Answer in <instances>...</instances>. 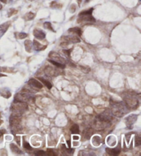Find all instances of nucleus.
<instances>
[{
  "instance_id": "473e14b6",
  "label": "nucleus",
  "mask_w": 141,
  "mask_h": 156,
  "mask_svg": "<svg viewBox=\"0 0 141 156\" xmlns=\"http://www.w3.org/2000/svg\"><path fill=\"white\" fill-rule=\"evenodd\" d=\"M23 147L27 150H32V147L30 145V144L27 142H23Z\"/></svg>"
},
{
  "instance_id": "cd10ccee",
  "label": "nucleus",
  "mask_w": 141,
  "mask_h": 156,
  "mask_svg": "<svg viewBox=\"0 0 141 156\" xmlns=\"http://www.w3.org/2000/svg\"><path fill=\"white\" fill-rule=\"evenodd\" d=\"M44 27L45 28L48 29V30H51V31L54 32V29H53L52 26V24H51L50 22H48V21L45 22V23H44Z\"/></svg>"
},
{
  "instance_id": "ddd939ff",
  "label": "nucleus",
  "mask_w": 141,
  "mask_h": 156,
  "mask_svg": "<svg viewBox=\"0 0 141 156\" xmlns=\"http://www.w3.org/2000/svg\"><path fill=\"white\" fill-rule=\"evenodd\" d=\"M45 72H46V74L49 75L50 76H57L58 74H59V72L55 68H51V67H47L46 69L45 70Z\"/></svg>"
},
{
  "instance_id": "58836bf2",
  "label": "nucleus",
  "mask_w": 141,
  "mask_h": 156,
  "mask_svg": "<svg viewBox=\"0 0 141 156\" xmlns=\"http://www.w3.org/2000/svg\"><path fill=\"white\" fill-rule=\"evenodd\" d=\"M0 1H1L3 3H6V0H0Z\"/></svg>"
},
{
  "instance_id": "c85d7f7f",
  "label": "nucleus",
  "mask_w": 141,
  "mask_h": 156,
  "mask_svg": "<svg viewBox=\"0 0 141 156\" xmlns=\"http://www.w3.org/2000/svg\"><path fill=\"white\" fill-rule=\"evenodd\" d=\"M46 154L49 156H56L57 155V153H56V152H55L53 149H47V153H46Z\"/></svg>"
},
{
  "instance_id": "72a5a7b5",
  "label": "nucleus",
  "mask_w": 141,
  "mask_h": 156,
  "mask_svg": "<svg viewBox=\"0 0 141 156\" xmlns=\"http://www.w3.org/2000/svg\"><path fill=\"white\" fill-rule=\"evenodd\" d=\"M71 50H63V52L65 54V55L69 56H70V52H71Z\"/></svg>"
},
{
  "instance_id": "f704fd0d",
  "label": "nucleus",
  "mask_w": 141,
  "mask_h": 156,
  "mask_svg": "<svg viewBox=\"0 0 141 156\" xmlns=\"http://www.w3.org/2000/svg\"><path fill=\"white\" fill-rule=\"evenodd\" d=\"M5 133H6V129H2L0 130V138H1Z\"/></svg>"
},
{
  "instance_id": "ea45409f",
  "label": "nucleus",
  "mask_w": 141,
  "mask_h": 156,
  "mask_svg": "<svg viewBox=\"0 0 141 156\" xmlns=\"http://www.w3.org/2000/svg\"><path fill=\"white\" fill-rule=\"evenodd\" d=\"M89 1H90V0H85V3H87V2H89Z\"/></svg>"
},
{
  "instance_id": "7ed1b4c3",
  "label": "nucleus",
  "mask_w": 141,
  "mask_h": 156,
  "mask_svg": "<svg viewBox=\"0 0 141 156\" xmlns=\"http://www.w3.org/2000/svg\"><path fill=\"white\" fill-rule=\"evenodd\" d=\"M28 109L27 103L21 101L14 100L13 103L10 107V111L13 116H21Z\"/></svg>"
},
{
  "instance_id": "f03ea898",
  "label": "nucleus",
  "mask_w": 141,
  "mask_h": 156,
  "mask_svg": "<svg viewBox=\"0 0 141 156\" xmlns=\"http://www.w3.org/2000/svg\"><path fill=\"white\" fill-rule=\"evenodd\" d=\"M110 111L113 116L116 117H123L125 114H126L129 111L128 107L124 102H111V109Z\"/></svg>"
},
{
  "instance_id": "6ab92c4d",
  "label": "nucleus",
  "mask_w": 141,
  "mask_h": 156,
  "mask_svg": "<svg viewBox=\"0 0 141 156\" xmlns=\"http://www.w3.org/2000/svg\"><path fill=\"white\" fill-rule=\"evenodd\" d=\"M10 149H11L12 152L14 153H16V154H21L22 152L20 150V149L16 145H15V144L12 143L10 145Z\"/></svg>"
},
{
  "instance_id": "20e7f679",
  "label": "nucleus",
  "mask_w": 141,
  "mask_h": 156,
  "mask_svg": "<svg viewBox=\"0 0 141 156\" xmlns=\"http://www.w3.org/2000/svg\"><path fill=\"white\" fill-rule=\"evenodd\" d=\"M15 100L21 101V102H26V103H28V102L34 103V97L33 94L31 93V92L29 90H23L16 94L15 97Z\"/></svg>"
},
{
  "instance_id": "4be33fe9",
  "label": "nucleus",
  "mask_w": 141,
  "mask_h": 156,
  "mask_svg": "<svg viewBox=\"0 0 141 156\" xmlns=\"http://www.w3.org/2000/svg\"><path fill=\"white\" fill-rule=\"evenodd\" d=\"M24 45H25L26 50L27 52H30L31 50H32V42H31V41L26 40L25 42H24Z\"/></svg>"
},
{
  "instance_id": "2f4dec72",
  "label": "nucleus",
  "mask_w": 141,
  "mask_h": 156,
  "mask_svg": "<svg viewBox=\"0 0 141 156\" xmlns=\"http://www.w3.org/2000/svg\"><path fill=\"white\" fill-rule=\"evenodd\" d=\"M28 36V35L25 32H20V33H18V38L20 39H25Z\"/></svg>"
},
{
  "instance_id": "a878e982",
  "label": "nucleus",
  "mask_w": 141,
  "mask_h": 156,
  "mask_svg": "<svg viewBox=\"0 0 141 156\" xmlns=\"http://www.w3.org/2000/svg\"><path fill=\"white\" fill-rule=\"evenodd\" d=\"M34 17H35V15H34L33 13H31V12H30V13H28L24 15L23 18L26 21H30V20L33 19Z\"/></svg>"
},
{
  "instance_id": "0eeeda50",
  "label": "nucleus",
  "mask_w": 141,
  "mask_h": 156,
  "mask_svg": "<svg viewBox=\"0 0 141 156\" xmlns=\"http://www.w3.org/2000/svg\"><path fill=\"white\" fill-rule=\"evenodd\" d=\"M94 8H90L88 11H84L79 14V18L77 19L78 23L81 22H95V19L92 17V12Z\"/></svg>"
},
{
  "instance_id": "423d86ee",
  "label": "nucleus",
  "mask_w": 141,
  "mask_h": 156,
  "mask_svg": "<svg viewBox=\"0 0 141 156\" xmlns=\"http://www.w3.org/2000/svg\"><path fill=\"white\" fill-rule=\"evenodd\" d=\"M10 127L13 133H17L21 130V121L20 116H13L10 118Z\"/></svg>"
},
{
  "instance_id": "f257e3e1",
  "label": "nucleus",
  "mask_w": 141,
  "mask_h": 156,
  "mask_svg": "<svg viewBox=\"0 0 141 156\" xmlns=\"http://www.w3.org/2000/svg\"><path fill=\"white\" fill-rule=\"evenodd\" d=\"M113 119V115L109 109L104 111L101 114L98 115L94 120V125L97 130H103L111 124Z\"/></svg>"
},
{
  "instance_id": "9d476101",
  "label": "nucleus",
  "mask_w": 141,
  "mask_h": 156,
  "mask_svg": "<svg viewBox=\"0 0 141 156\" xmlns=\"http://www.w3.org/2000/svg\"><path fill=\"white\" fill-rule=\"evenodd\" d=\"M49 57L51 58L52 60L56 61V62H58L60 63H63V64H65V60L63 59V58L62 57L60 54H58V53H56V52H50Z\"/></svg>"
},
{
  "instance_id": "393cba45",
  "label": "nucleus",
  "mask_w": 141,
  "mask_h": 156,
  "mask_svg": "<svg viewBox=\"0 0 141 156\" xmlns=\"http://www.w3.org/2000/svg\"><path fill=\"white\" fill-rule=\"evenodd\" d=\"M70 131L72 134H79L80 133V129L78 125H74L70 129Z\"/></svg>"
},
{
  "instance_id": "aec40b11",
  "label": "nucleus",
  "mask_w": 141,
  "mask_h": 156,
  "mask_svg": "<svg viewBox=\"0 0 141 156\" xmlns=\"http://www.w3.org/2000/svg\"><path fill=\"white\" fill-rule=\"evenodd\" d=\"M61 151L63 153L68 154V155H72V154H73L74 153L73 149H71L70 147H69L68 149H67L64 145H61Z\"/></svg>"
},
{
  "instance_id": "c9c22d12",
  "label": "nucleus",
  "mask_w": 141,
  "mask_h": 156,
  "mask_svg": "<svg viewBox=\"0 0 141 156\" xmlns=\"http://www.w3.org/2000/svg\"><path fill=\"white\" fill-rule=\"evenodd\" d=\"M15 140H16L17 144H18L19 145H20V136H18V135L15 136Z\"/></svg>"
},
{
  "instance_id": "e433bc0d",
  "label": "nucleus",
  "mask_w": 141,
  "mask_h": 156,
  "mask_svg": "<svg viewBox=\"0 0 141 156\" xmlns=\"http://www.w3.org/2000/svg\"><path fill=\"white\" fill-rule=\"evenodd\" d=\"M81 1L82 0H77V2H78L79 5H81Z\"/></svg>"
},
{
  "instance_id": "4c0bfd02",
  "label": "nucleus",
  "mask_w": 141,
  "mask_h": 156,
  "mask_svg": "<svg viewBox=\"0 0 141 156\" xmlns=\"http://www.w3.org/2000/svg\"><path fill=\"white\" fill-rule=\"evenodd\" d=\"M73 138H74V140H79V138L78 136H74Z\"/></svg>"
},
{
  "instance_id": "4468645a",
  "label": "nucleus",
  "mask_w": 141,
  "mask_h": 156,
  "mask_svg": "<svg viewBox=\"0 0 141 156\" xmlns=\"http://www.w3.org/2000/svg\"><path fill=\"white\" fill-rule=\"evenodd\" d=\"M94 129L92 127L87 128L85 131H83V136L86 140H89V139L91 138L92 135L94 134Z\"/></svg>"
},
{
  "instance_id": "9b49d317",
  "label": "nucleus",
  "mask_w": 141,
  "mask_h": 156,
  "mask_svg": "<svg viewBox=\"0 0 141 156\" xmlns=\"http://www.w3.org/2000/svg\"><path fill=\"white\" fill-rule=\"evenodd\" d=\"M33 35L36 39L39 40H43L46 37V34L43 30L40 29H34L33 31Z\"/></svg>"
},
{
  "instance_id": "7c9ffc66",
  "label": "nucleus",
  "mask_w": 141,
  "mask_h": 156,
  "mask_svg": "<svg viewBox=\"0 0 141 156\" xmlns=\"http://www.w3.org/2000/svg\"><path fill=\"white\" fill-rule=\"evenodd\" d=\"M46 153L44 151H37L34 152V155H38V156H44V155H46Z\"/></svg>"
},
{
  "instance_id": "5701e85b",
  "label": "nucleus",
  "mask_w": 141,
  "mask_h": 156,
  "mask_svg": "<svg viewBox=\"0 0 141 156\" xmlns=\"http://www.w3.org/2000/svg\"><path fill=\"white\" fill-rule=\"evenodd\" d=\"M0 94H1L3 98H9L11 96V93H10V92L9 90H6V89H4V90L1 91V92H0Z\"/></svg>"
},
{
  "instance_id": "39448f33",
  "label": "nucleus",
  "mask_w": 141,
  "mask_h": 156,
  "mask_svg": "<svg viewBox=\"0 0 141 156\" xmlns=\"http://www.w3.org/2000/svg\"><path fill=\"white\" fill-rule=\"evenodd\" d=\"M124 102L129 109H135L138 107L139 101L137 97L132 93H125L123 97Z\"/></svg>"
},
{
  "instance_id": "c756f323",
  "label": "nucleus",
  "mask_w": 141,
  "mask_h": 156,
  "mask_svg": "<svg viewBox=\"0 0 141 156\" xmlns=\"http://www.w3.org/2000/svg\"><path fill=\"white\" fill-rule=\"evenodd\" d=\"M140 145H141V138L139 135H138V136H136V138L135 145L136 147H138V146H140Z\"/></svg>"
},
{
  "instance_id": "79ce46f5",
  "label": "nucleus",
  "mask_w": 141,
  "mask_h": 156,
  "mask_svg": "<svg viewBox=\"0 0 141 156\" xmlns=\"http://www.w3.org/2000/svg\"><path fill=\"white\" fill-rule=\"evenodd\" d=\"M29 1H34V0H29Z\"/></svg>"
},
{
  "instance_id": "a211bd4d",
  "label": "nucleus",
  "mask_w": 141,
  "mask_h": 156,
  "mask_svg": "<svg viewBox=\"0 0 141 156\" xmlns=\"http://www.w3.org/2000/svg\"><path fill=\"white\" fill-rule=\"evenodd\" d=\"M68 32L72 34H76L78 36H81L82 35V30L80 28H78V27H75V28H70L68 30Z\"/></svg>"
},
{
  "instance_id": "2eb2a0df",
  "label": "nucleus",
  "mask_w": 141,
  "mask_h": 156,
  "mask_svg": "<svg viewBox=\"0 0 141 156\" xmlns=\"http://www.w3.org/2000/svg\"><path fill=\"white\" fill-rule=\"evenodd\" d=\"M107 153L109 154L110 155H118L120 153V149L119 147H116L115 149H111V148H107L105 149Z\"/></svg>"
},
{
  "instance_id": "f3484780",
  "label": "nucleus",
  "mask_w": 141,
  "mask_h": 156,
  "mask_svg": "<svg viewBox=\"0 0 141 156\" xmlns=\"http://www.w3.org/2000/svg\"><path fill=\"white\" fill-rule=\"evenodd\" d=\"M33 47L35 50L37 51H41L44 50L46 48V46H43L42 44H41L39 42H37V40L33 41Z\"/></svg>"
},
{
  "instance_id": "1a4fd4ad",
  "label": "nucleus",
  "mask_w": 141,
  "mask_h": 156,
  "mask_svg": "<svg viewBox=\"0 0 141 156\" xmlns=\"http://www.w3.org/2000/svg\"><path fill=\"white\" fill-rule=\"evenodd\" d=\"M137 118L138 116L135 114H132L127 116V117L125 118V124H126L127 128L132 129V127H133V125L136 122Z\"/></svg>"
},
{
  "instance_id": "412c9836",
  "label": "nucleus",
  "mask_w": 141,
  "mask_h": 156,
  "mask_svg": "<svg viewBox=\"0 0 141 156\" xmlns=\"http://www.w3.org/2000/svg\"><path fill=\"white\" fill-rule=\"evenodd\" d=\"M38 79H39V80H41V83L44 84L45 86L47 87L48 89H49V90H50V89L52 88V84L50 83V82L48 81V80H46L45 78H41V77H39V78H38Z\"/></svg>"
},
{
  "instance_id": "a19ab883",
  "label": "nucleus",
  "mask_w": 141,
  "mask_h": 156,
  "mask_svg": "<svg viewBox=\"0 0 141 156\" xmlns=\"http://www.w3.org/2000/svg\"><path fill=\"white\" fill-rule=\"evenodd\" d=\"M5 76V75H3V74H0V76Z\"/></svg>"
},
{
  "instance_id": "f8f14e48",
  "label": "nucleus",
  "mask_w": 141,
  "mask_h": 156,
  "mask_svg": "<svg viewBox=\"0 0 141 156\" xmlns=\"http://www.w3.org/2000/svg\"><path fill=\"white\" fill-rule=\"evenodd\" d=\"M28 85L36 89H41L43 87L42 84L35 78H30L28 81Z\"/></svg>"
},
{
  "instance_id": "dca6fc26",
  "label": "nucleus",
  "mask_w": 141,
  "mask_h": 156,
  "mask_svg": "<svg viewBox=\"0 0 141 156\" xmlns=\"http://www.w3.org/2000/svg\"><path fill=\"white\" fill-rule=\"evenodd\" d=\"M10 23L9 22H6V23H3V24L0 25V38L4 35L5 32L7 31L8 28H9Z\"/></svg>"
},
{
  "instance_id": "bb28decb",
  "label": "nucleus",
  "mask_w": 141,
  "mask_h": 156,
  "mask_svg": "<svg viewBox=\"0 0 141 156\" xmlns=\"http://www.w3.org/2000/svg\"><path fill=\"white\" fill-rule=\"evenodd\" d=\"M92 144L96 147L100 145L101 144V138L99 136H94L92 138Z\"/></svg>"
},
{
  "instance_id": "b1692460",
  "label": "nucleus",
  "mask_w": 141,
  "mask_h": 156,
  "mask_svg": "<svg viewBox=\"0 0 141 156\" xmlns=\"http://www.w3.org/2000/svg\"><path fill=\"white\" fill-rule=\"evenodd\" d=\"M48 61H49L50 63H51L52 65H54V66L57 67V68H61V69H63V68H65V65L63 64V63H60L58 62H56V61H53V60H52V59H49L48 60Z\"/></svg>"
},
{
  "instance_id": "6e6552de",
  "label": "nucleus",
  "mask_w": 141,
  "mask_h": 156,
  "mask_svg": "<svg viewBox=\"0 0 141 156\" xmlns=\"http://www.w3.org/2000/svg\"><path fill=\"white\" fill-rule=\"evenodd\" d=\"M63 42H61V46H66L69 45L70 44H77L81 42V39L79 38L77 36H66V37H63Z\"/></svg>"
}]
</instances>
